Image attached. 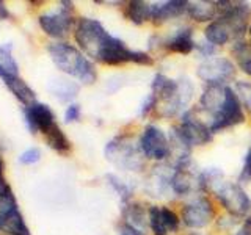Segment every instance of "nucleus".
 <instances>
[{"instance_id": "obj_1", "label": "nucleus", "mask_w": 251, "mask_h": 235, "mask_svg": "<svg viewBox=\"0 0 251 235\" xmlns=\"http://www.w3.org/2000/svg\"><path fill=\"white\" fill-rule=\"evenodd\" d=\"M74 36L80 50L102 65L118 66L124 63H135L141 66H151L154 63L149 53L127 49L121 39L110 35L105 27L96 19H78Z\"/></svg>"}, {"instance_id": "obj_2", "label": "nucleus", "mask_w": 251, "mask_h": 235, "mask_svg": "<svg viewBox=\"0 0 251 235\" xmlns=\"http://www.w3.org/2000/svg\"><path fill=\"white\" fill-rule=\"evenodd\" d=\"M53 65L65 74L85 85H93L98 78L96 68L77 47L68 43H53L47 47Z\"/></svg>"}, {"instance_id": "obj_3", "label": "nucleus", "mask_w": 251, "mask_h": 235, "mask_svg": "<svg viewBox=\"0 0 251 235\" xmlns=\"http://www.w3.org/2000/svg\"><path fill=\"white\" fill-rule=\"evenodd\" d=\"M152 94L160 107V113L165 116H175L188 105L193 97V85L187 78H173L157 74L152 80Z\"/></svg>"}, {"instance_id": "obj_4", "label": "nucleus", "mask_w": 251, "mask_h": 235, "mask_svg": "<svg viewBox=\"0 0 251 235\" xmlns=\"http://www.w3.org/2000/svg\"><path fill=\"white\" fill-rule=\"evenodd\" d=\"M173 141L190 149L192 146H204L212 141V133L209 125H206L200 118L195 116V112H187L182 115V121L177 127H173Z\"/></svg>"}, {"instance_id": "obj_5", "label": "nucleus", "mask_w": 251, "mask_h": 235, "mask_svg": "<svg viewBox=\"0 0 251 235\" xmlns=\"http://www.w3.org/2000/svg\"><path fill=\"white\" fill-rule=\"evenodd\" d=\"M104 154L110 163L123 171H140L143 168L141 151L126 137H116L104 149Z\"/></svg>"}, {"instance_id": "obj_6", "label": "nucleus", "mask_w": 251, "mask_h": 235, "mask_svg": "<svg viewBox=\"0 0 251 235\" xmlns=\"http://www.w3.org/2000/svg\"><path fill=\"white\" fill-rule=\"evenodd\" d=\"M214 191L217 194L218 201L222 202V206L225 207L226 212L235 218H242L250 213L251 210V199L248 198V194L245 190L235 182H225V180H217L212 185Z\"/></svg>"}, {"instance_id": "obj_7", "label": "nucleus", "mask_w": 251, "mask_h": 235, "mask_svg": "<svg viewBox=\"0 0 251 235\" xmlns=\"http://www.w3.org/2000/svg\"><path fill=\"white\" fill-rule=\"evenodd\" d=\"M218 19L227 27L231 38H235V41L243 39L245 31L250 28L251 6L247 2H218Z\"/></svg>"}, {"instance_id": "obj_8", "label": "nucleus", "mask_w": 251, "mask_h": 235, "mask_svg": "<svg viewBox=\"0 0 251 235\" xmlns=\"http://www.w3.org/2000/svg\"><path fill=\"white\" fill-rule=\"evenodd\" d=\"M0 232L8 235H30L11 188L0 194Z\"/></svg>"}, {"instance_id": "obj_9", "label": "nucleus", "mask_w": 251, "mask_h": 235, "mask_svg": "<svg viewBox=\"0 0 251 235\" xmlns=\"http://www.w3.org/2000/svg\"><path fill=\"white\" fill-rule=\"evenodd\" d=\"M39 27L46 35L52 38H65L73 28L74 24V5L73 2H61L58 11L46 13L38 18Z\"/></svg>"}, {"instance_id": "obj_10", "label": "nucleus", "mask_w": 251, "mask_h": 235, "mask_svg": "<svg viewBox=\"0 0 251 235\" xmlns=\"http://www.w3.org/2000/svg\"><path fill=\"white\" fill-rule=\"evenodd\" d=\"M140 151L146 159L162 162L171 152V144L165 132L157 125H146L140 138Z\"/></svg>"}, {"instance_id": "obj_11", "label": "nucleus", "mask_w": 251, "mask_h": 235, "mask_svg": "<svg viewBox=\"0 0 251 235\" xmlns=\"http://www.w3.org/2000/svg\"><path fill=\"white\" fill-rule=\"evenodd\" d=\"M234 63L225 57H212L201 63L198 68V77L207 85H225L235 78Z\"/></svg>"}, {"instance_id": "obj_12", "label": "nucleus", "mask_w": 251, "mask_h": 235, "mask_svg": "<svg viewBox=\"0 0 251 235\" xmlns=\"http://www.w3.org/2000/svg\"><path fill=\"white\" fill-rule=\"evenodd\" d=\"M243 121H245V115H243V110H242V102L231 86H227L225 104L220 108V112L212 118V122L209 127L212 133H215L223 129L232 127V125H237Z\"/></svg>"}, {"instance_id": "obj_13", "label": "nucleus", "mask_w": 251, "mask_h": 235, "mask_svg": "<svg viewBox=\"0 0 251 235\" xmlns=\"http://www.w3.org/2000/svg\"><path fill=\"white\" fill-rule=\"evenodd\" d=\"M214 216L215 210L207 196H200V198L193 199L182 210V221L192 229H201V227L207 226Z\"/></svg>"}, {"instance_id": "obj_14", "label": "nucleus", "mask_w": 251, "mask_h": 235, "mask_svg": "<svg viewBox=\"0 0 251 235\" xmlns=\"http://www.w3.org/2000/svg\"><path fill=\"white\" fill-rule=\"evenodd\" d=\"M24 118H25L27 127L31 133H43L46 135L55 124V115L50 110V107H47L46 104L41 102H35L33 105L24 107Z\"/></svg>"}, {"instance_id": "obj_15", "label": "nucleus", "mask_w": 251, "mask_h": 235, "mask_svg": "<svg viewBox=\"0 0 251 235\" xmlns=\"http://www.w3.org/2000/svg\"><path fill=\"white\" fill-rule=\"evenodd\" d=\"M190 164V163H188ZM188 164L184 166H176L171 177V190L177 196H187L192 193L195 188H201V174H196L190 169Z\"/></svg>"}, {"instance_id": "obj_16", "label": "nucleus", "mask_w": 251, "mask_h": 235, "mask_svg": "<svg viewBox=\"0 0 251 235\" xmlns=\"http://www.w3.org/2000/svg\"><path fill=\"white\" fill-rule=\"evenodd\" d=\"M226 93H227L226 85H207L206 90L202 91L201 99H200L201 108L210 115V119L220 112V108L223 107L226 100Z\"/></svg>"}, {"instance_id": "obj_17", "label": "nucleus", "mask_w": 251, "mask_h": 235, "mask_svg": "<svg viewBox=\"0 0 251 235\" xmlns=\"http://www.w3.org/2000/svg\"><path fill=\"white\" fill-rule=\"evenodd\" d=\"M188 2H177V0H170V2L162 3H152V18L151 21L154 24H162L170 19H175L177 16L184 14L187 11Z\"/></svg>"}, {"instance_id": "obj_18", "label": "nucleus", "mask_w": 251, "mask_h": 235, "mask_svg": "<svg viewBox=\"0 0 251 235\" xmlns=\"http://www.w3.org/2000/svg\"><path fill=\"white\" fill-rule=\"evenodd\" d=\"M3 82L6 85V88L14 94V97L18 99L24 107H30V105H33L36 102L35 91L31 90L28 86V83L24 82L19 75L18 77H11V78H5Z\"/></svg>"}, {"instance_id": "obj_19", "label": "nucleus", "mask_w": 251, "mask_h": 235, "mask_svg": "<svg viewBox=\"0 0 251 235\" xmlns=\"http://www.w3.org/2000/svg\"><path fill=\"white\" fill-rule=\"evenodd\" d=\"M165 47H167L168 50L176 52V53H182V55L190 53L196 47V43L193 41L192 28L184 27V28L177 30V33L175 36L170 38L168 41H165Z\"/></svg>"}, {"instance_id": "obj_20", "label": "nucleus", "mask_w": 251, "mask_h": 235, "mask_svg": "<svg viewBox=\"0 0 251 235\" xmlns=\"http://www.w3.org/2000/svg\"><path fill=\"white\" fill-rule=\"evenodd\" d=\"M187 13L196 22H209L215 21V16L220 13V8L218 2H188Z\"/></svg>"}, {"instance_id": "obj_21", "label": "nucleus", "mask_w": 251, "mask_h": 235, "mask_svg": "<svg viewBox=\"0 0 251 235\" xmlns=\"http://www.w3.org/2000/svg\"><path fill=\"white\" fill-rule=\"evenodd\" d=\"M124 14L130 22L141 25V24H145L146 21H151L152 5L148 2H141V0H132V2L126 5Z\"/></svg>"}, {"instance_id": "obj_22", "label": "nucleus", "mask_w": 251, "mask_h": 235, "mask_svg": "<svg viewBox=\"0 0 251 235\" xmlns=\"http://www.w3.org/2000/svg\"><path fill=\"white\" fill-rule=\"evenodd\" d=\"M46 143L50 149H53L55 152H58L61 155H68L73 149V144H71L69 138L63 133V130L60 129L58 124H55L53 127L46 133Z\"/></svg>"}, {"instance_id": "obj_23", "label": "nucleus", "mask_w": 251, "mask_h": 235, "mask_svg": "<svg viewBox=\"0 0 251 235\" xmlns=\"http://www.w3.org/2000/svg\"><path fill=\"white\" fill-rule=\"evenodd\" d=\"M204 35H206L207 43H210L212 46H225L231 39L229 30L220 19L212 21L204 30Z\"/></svg>"}, {"instance_id": "obj_24", "label": "nucleus", "mask_w": 251, "mask_h": 235, "mask_svg": "<svg viewBox=\"0 0 251 235\" xmlns=\"http://www.w3.org/2000/svg\"><path fill=\"white\" fill-rule=\"evenodd\" d=\"M124 215H126V223L132 224L133 227L137 229L145 231L146 224H149V219H148V212L143 209L140 202H130L127 207L124 210Z\"/></svg>"}, {"instance_id": "obj_25", "label": "nucleus", "mask_w": 251, "mask_h": 235, "mask_svg": "<svg viewBox=\"0 0 251 235\" xmlns=\"http://www.w3.org/2000/svg\"><path fill=\"white\" fill-rule=\"evenodd\" d=\"M19 75V68L16 63L10 46H0V77L11 78Z\"/></svg>"}, {"instance_id": "obj_26", "label": "nucleus", "mask_w": 251, "mask_h": 235, "mask_svg": "<svg viewBox=\"0 0 251 235\" xmlns=\"http://www.w3.org/2000/svg\"><path fill=\"white\" fill-rule=\"evenodd\" d=\"M50 90L53 91V94L61 100H69L77 96L78 86L73 82L68 80H55L53 85L50 86Z\"/></svg>"}, {"instance_id": "obj_27", "label": "nucleus", "mask_w": 251, "mask_h": 235, "mask_svg": "<svg viewBox=\"0 0 251 235\" xmlns=\"http://www.w3.org/2000/svg\"><path fill=\"white\" fill-rule=\"evenodd\" d=\"M235 94L239 96L242 104L251 110V82H237Z\"/></svg>"}, {"instance_id": "obj_28", "label": "nucleus", "mask_w": 251, "mask_h": 235, "mask_svg": "<svg viewBox=\"0 0 251 235\" xmlns=\"http://www.w3.org/2000/svg\"><path fill=\"white\" fill-rule=\"evenodd\" d=\"M107 179L110 180V185H112V187L115 188V191L121 196V199H123V201H127V199H129V196H130V190L127 188V185H124L120 179L115 177V176H112V174H108Z\"/></svg>"}, {"instance_id": "obj_29", "label": "nucleus", "mask_w": 251, "mask_h": 235, "mask_svg": "<svg viewBox=\"0 0 251 235\" xmlns=\"http://www.w3.org/2000/svg\"><path fill=\"white\" fill-rule=\"evenodd\" d=\"M39 159H41V152H39V149L36 147H30L27 149L25 152H22L21 157H19V162L22 164H35L39 162Z\"/></svg>"}, {"instance_id": "obj_30", "label": "nucleus", "mask_w": 251, "mask_h": 235, "mask_svg": "<svg viewBox=\"0 0 251 235\" xmlns=\"http://www.w3.org/2000/svg\"><path fill=\"white\" fill-rule=\"evenodd\" d=\"M240 182H251V146L247 152L245 162H243V168L240 172Z\"/></svg>"}, {"instance_id": "obj_31", "label": "nucleus", "mask_w": 251, "mask_h": 235, "mask_svg": "<svg viewBox=\"0 0 251 235\" xmlns=\"http://www.w3.org/2000/svg\"><path fill=\"white\" fill-rule=\"evenodd\" d=\"M78 118H80V105H77V104L69 105L65 112V122L66 124L75 122L78 121Z\"/></svg>"}, {"instance_id": "obj_32", "label": "nucleus", "mask_w": 251, "mask_h": 235, "mask_svg": "<svg viewBox=\"0 0 251 235\" xmlns=\"http://www.w3.org/2000/svg\"><path fill=\"white\" fill-rule=\"evenodd\" d=\"M120 234H121V235H146L145 231L137 229V227H133V226L129 224V223H123V224L120 226Z\"/></svg>"}, {"instance_id": "obj_33", "label": "nucleus", "mask_w": 251, "mask_h": 235, "mask_svg": "<svg viewBox=\"0 0 251 235\" xmlns=\"http://www.w3.org/2000/svg\"><path fill=\"white\" fill-rule=\"evenodd\" d=\"M196 49L200 50L201 55L204 57H212L215 52V46H212L210 43H206V44H196Z\"/></svg>"}, {"instance_id": "obj_34", "label": "nucleus", "mask_w": 251, "mask_h": 235, "mask_svg": "<svg viewBox=\"0 0 251 235\" xmlns=\"http://www.w3.org/2000/svg\"><path fill=\"white\" fill-rule=\"evenodd\" d=\"M3 169H5V164H3V160L2 157H0V194H3L10 185L6 184V179H5V174H3Z\"/></svg>"}, {"instance_id": "obj_35", "label": "nucleus", "mask_w": 251, "mask_h": 235, "mask_svg": "<svg viewBox=\"0 0 251 235\" xmlns=\"http://www.w3.org/2000/svg\"><path fill=\"white\" fill-rule=\"evenodd\" d=\"M11 18V13L8 11V8L3 2H0V21H6Z\"/></svg>"}, {"instance_id": "obj_36", "label": "nucleus", "mask_w": 251, "mask_h": 235, "mask_svg": "<svg viewBox=\"0 0 251 235\" xmlns=\"http://www.w3.org/2000/svg\"><path fill=\"white\" fill-rule=\"evenodd\" d=\"M243 234H247V235H251V215L243 221V226H242V229H240Z\"/></svg>"}, {"instance_id": "obj_37", "label": "nucleus", "mask_w": 251, "mask_h": 235, "mask_svg": "<svg viewBox=\"0 0 251 235\" xmlns=\"http://www.w3.org/2000/svg\"><path fill=\"white\" fill-rule=\"evenodd\" d=\"M248 31H250V38H251V24H250V28H248ZM251 43V41H250Z\"/></svg>"}, {"instance_id": "obj_38", "label": "nucleus", "mask_w": 251, "mask_h": 235, "mask_svg": "<svg viewBox=\"0 0 251 235\" xmlns=\"http://www.w3.org/2000/svg\"><path fill=\"white\" fill-rule=\"evenodd\" d=\"M237 235H247V234H243V232H242V231H240V232H239V234H237Z\"/></svg>"}, {"instance_id": "obj_39", "label": "nucleus", "mask_w": 251, "mask_h": 235, "mask_svg": "<svg viewBox=\"0 0 251 235\" xmlns=\"http://www.w3.org/2000/svg\"><path fill=\"white\" fill-rule=\"evenodd\" d=\"M190 235H201V234H190Z\"/></svg>"}]
</instances>
